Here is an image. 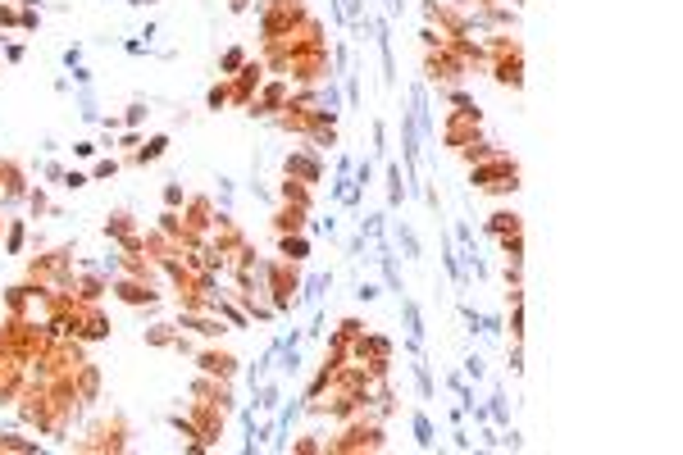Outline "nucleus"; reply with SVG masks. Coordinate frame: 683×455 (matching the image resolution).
Here are the masks:
<instances>
[{
    "label": "nucleus",
    "instance_id": "f257e3e1",
    "mask_svg": "<svg viewBox=\"0 0 683 455\" xmlns=\"http://www.w3.org/2000/svg\"><path fill=\"white\" fill-rule=\"evenodd\" d=\"M469 182H474L478 191H492V196H511V191H519V164H515L502 146H497L487 160L474 164Z\"/></svg>",
    "mask_w": 683,
    "mask_h": 455
},
{
    "label": "nucleus",
    "instance_id": "f03ea898",
    "mask_svg": "<svg viewBox=\"0 0 683 455\" xmlns=\"http://www.w3.org/2000/svg\"><path fill=\"white\" fill-rule=\"evenodd\" d=\"M478 119H483V114H460V110H451V119L442 123V141H447L451 150H460L469 137H478Z\"/></svg>",
    "mask_w": 683,
    "mask_h": 455
},
{
    "label": "nucleus",
    "instance_id": "7ed1b4c3",
    "mask_svg": "<svg viewBox=\"0 0 683 455\" xmlns=\"http://www.w3.org/2000/svg\"><path fill=\"white\" fill-rule=\"evenodd\" d=\"M283 173H287V178H296V182H305V187H314V182L324 178V164L314 160L310 150H292L283 160Z\"/></svg>",
    "mask_w": 683,
    "mask_h": 455
},
{
    "label": "nucleus",
    "instance_id": "20e7f679",
    "mask_svg": "<svg viewBox=\"0 0 683 455\" xmlns=\"http://www.w3.org/2000/svg\"><path fill=\"white\" fill-rule=\"evenodd\" d=\"M401 314H406V351L424 355V314H419L415 296H401Z\"/></svg>",
    "mask_w": 683,
    "mask_h": 455
},
{
    "label": "nucleus",
    "instance_id": "39448f33",
    "mask_svg": "<svg viewBox=\"0 0 683 455\" xmlns=\"http://www.w3.org/2000/svg\"><path fill=\"white\" fill-rule=\"evenodd\" d=\"M383 164H388V214H392V210L406 205L410 191H406V169H401V160H383Z\"/></svg>",
    "mask_w": 683,
    "mask_h": 455
},
{
    "label": "nucleus",
    "instance_id": "423d86ee",
    "mask_svg": "<svg viewBox=\"0 0 683 455\" xmlns=\"http://www.w3.org/2000/svg\"><path fill=\"white\" fill-rule=\"evenodd\" d=\"M114 296L128 301V305H155L160 301V292H151L146 283H132V278H119V283H114Z\"/></svg>",
    "mask_w": 683,
    "mask_h": 455
},
{
    "label": "nucleus",
    "instance_id": "0eeeda50",
    "mask_svg": "<svg viewBox=\"0 0 683 455\" xmlns=\"http://www.w3.org/2000/svg\"><path fill=\"white\" fill-rule=\"evenodd\" d=\"M410 378H415L419 401H433V396H438V383H433V369H428L424 355H410Z\"/></svg>",
    "mask_w": 683,
    "mask_h": 455
},
{
    "label": "nucleus",
    "instance_id": "6e6552de",
    "mask_svg": "<svg viewBox=\"0 0 683 455\" xmlns=\"http://www.w3.org/2000/svg\"><path fill=\"white\" fill-rule=\"evenodd\" d=\"M200 369H205L210 378H233V373H237V360L228 351H205V355H200Z\"/></svg>",
    "mask_w": 683,
    "mask_h": 455
},
{
    "label": "nucleus",
    "instance_id": "1a4fd4ad",
    "mask_svg": "<svg viewBox=\"0 0 683 455\" xmlns=\"http://www.w3.org/2000/svg\"><path fill=\"white\" fill-rule=\"evenodd\" d=\"M410 432H415V447H424V451L438 447V428H433L428 410H415V414H410Z\"/></svg>",
    "mask_w": 683,
    "mask_h": 455
},
{
    "label": "nucleus",
    "instance_id": "9d476101",
    "mask_svg": "<svg viewBox=\"0 0 683 455\" xmlns=\"http://www.w3.org/2000/svg\"><path fill=\"white\" fill-rule=\"evenodd\" d=\"M487 423L492 428H511V401H506L502 387H492V396H487Z\"/></svg>",
    "mask_w": 683,
    "mask_h": 455
},
{
    "label": "nucleus",
    "instance_id": "9b49d317",
    "mask_svg": "<svg viewBox=\"0 0 683 455\" xmlns=\"http://www.w3.org/2000/svg\"><path fill=\"white\" fill-rule=\"evenodd\" d=\"M487 237H511V232H524V224H519V214L515 210H497L492 219H487Z\"/></svg>",
    "mask_w": 683,
    "mask_h": 455
},
{
    "label": "nucleus",
    "instance_id": "f8f14e48",
    "mask_svg": "<svg viewBox=\"0 0 683 455\" xmlns=\"http://www.w3.org/2000/svg\"><path fill=\"white\" fill-rule=\"evenodd\" d=\"M278 255L292 259V264H301V259L310 255V241H305L301 232H283V241H278Z\"/></svg>",
    "mask_w": 683,
    "mask_h": 455
},
{
    "label": "nucleus",
    "instance_id": "ddd939ff",
    "mask_svg": "<svg viewBox=\"0 0 683 455\" xmlns=\"http://www.w3.org/2000/svg\"><path fill=\"white\" fill-rule=\"evenodd\" d=\"M305 214H310V210L287 205V200H283V210L274 214V228H278V232H301V228H305Z\"/></svg>",
    "mask_w": 683,
    "mask_h": 455
},
{
    "label": "nucleus",
    "instance_id": "4468645a",
    "mask_svg": "<svg viewBox=\"0 0 683 455\" xmlns=\"http://www.w3.org/2000/svg\"><path fill=\"white\" fill-rule=\"evenodd\" d=\"M324 287H333V274H310V278H305V287H301V301H296V305H314V309H319V301H324Z\"/></svg>",
    "mask_w": 683,
    "mask_h": 455
},
{
    "label": "nucleus",
    "instance_id": "2eb2a0df",
    "mask_svg": "<svg viewBox=\"0 0 683 455\" xmlns=\"http://www.w3.org/2000/svg\"><path fill=\"white\" fill-rule=\"evenodd\" d=\"M397 241H401V250H406V259H424V246H419V232L406 224V219H397Z\"/></svg>",
    "mask_w": 683,
    "mask_h": 455
},
{
    "label": "nucleus",
    "instance_id": "dca6fc26",
    "mask_svg": "<svg viewBox=\"0 0 683 455\" xmlns=\"http://www.w3.org/2000/svg\"><path fill=\"white\" fill-rule=\"evenodd\" d=\"M278 200H287V205H301V210H310V187H305V182H296V178H287L283 187H278Z\"/></svg>",
    "mask_w": 683,
    "mask_h": 455
},
{
    "label": "nucleus",
    "instance_id": "f3484780",
    "mask_svg": "<svg viewBox=\"0 0 683 455\" xmlns=\"http://www.w3.org/2000/svg\"><path fill=\"white\" fill-rule=\"evenodd\" d=\"M165 150H169V137H151L146 146H141L137 155H132V160H137V164H151V160H160Z\"/></svg>",
    "mask_w": 683,
    "mask_h": 455
},
{
    "label": "nucleus",
    "instance_id": "a211bd4d",
    "mask_svg": "<svg viewBox=\"0 0 683 455\" xmlns=\"http://www.w3.org/2000/svg\"><path fill=\"white\" fill-rule=\"evenodd\" d=\"M460 369H465V378H474V383H483V378H487V364H483V355H478V351H469Z\"/></svg>",
    "mask_w": 683,
    "mask_h": 455
},
{
    "label": "nucleus",
    "instance_id": "6ab92c4d",
    "mask_svg": "<svg viewBox=\"0 0 683 455\" xmlns=\"http://www.w3.org/2000/svg\"><path fill=\"white\" fill-rule=\"evenodd\" d=\"M173 337H178V333H173V323H155V328H146V342H151V346H173Z\"/></svg>",
    "mask_w": 683,
    "mask_h": 455
},
{
    "label": "nucleus",
    "instance_id": "aec40b11",
    "mask_svg": "<svg viewBox=\"0 0 683 455\" xmlns=\"http://www.w3.org/2000/svg\"><path fill=\"white\" fill-rule=\"evenodd\" d=\"M460 319H465V328H469V337H478V323H483V309H474L469 301H460Z\"/></svg>",
    "mask_w": 683,
    "mask_h": 455
},
{
    "label": "nucleus",
    "instance_id": "412c9836",
    "mask_svg": "<svg viewBox=\"0 0 683 455\" xmlns=\"http://www.w3.org/2000/svg\"><path fill=\"white\" fill-rule=\"evenodd\" d=\"M374 155L388 160V123H383V119H374Z\"/></svg>",
    "mask_w": 683,
    "mask_h": 455
},
{
    "label": "nucleus",
    "instance_id": "4be33fe9",
    "mask_svg": "<svg viewBox=\"0 0 683 455\" xmlns=\"http://www.w3.org/2000/svg\"><path fill=\"white\" fill-rule=\"evenodd\" d=\"M478 333H483V337H502V333H506V319H502V314H483Z\"/></svg>",
    "mask_w": 683,
    "mask_h": 455
},
{
    "label": "nucleus",
    "instance_id": "5701e85b",
    "mask_svg": "<svg viewBox=\"0 0 683 455\" xmlns=\"http://www.w3.org/2000/svg\"><path fill=\"white\" fill-rule=\"evenodd\" d=\"M87 182H91V178H87V173H78V169H64V178H60V187H69V191H82V187H87Z\"/></svg>",
    "mask_w": 683,
    "mask_h": 455
},
{
    "label": "nucleus",
    "instance_id": "b1692460",
    "mask_svg": "<svg viewBox=\"0 0 683 455\" xmlns=\"http://www.w3.org/2000/svg\"><path fill=\"white\" fill-rule=\"evenodd\" d=\"M146 114H151L146 105H141V101H132V105H128V114H123V123H128V128H141V119H146Z\"/></svg>",
    "mask_w": 683,
    "mask_h": 455
},
{
    "label": "nucleus",
    "instance_id": "393cba45",
    "mask_svg": "<svg viewBox=\"0 0 683 455\" xmlns=\"http://www.w3.org/2000/svg\"><path fill=\"white\" fill-rule=\"evenodd\" d=\"M182 200H187V191H182V182H169V187H165V205H169V210H178Z\"/></svg>",
    "mask_w": 683,
    "mask_h": 455
},
{
    "label": "nucleus",
    "instance_id": "a878e982",
    "mask_svg": "<svg viewBox=\"0 0 683 455\" xmlns=\"http://www.w3.org/2000/svg\"><path fill=\"white\" fill-rule=\"evenodd\" d=\"M442 383H447V392H456V396L469 387V383H465V369H447V378H442Z\"/></svg>",
    "mask_w": 683,
    "mask_h": 455
},
{
    "label": "nucleus",
    "instance_id": "bb28decb",
    "mask_svg": "<svg viewBox=\"0 0 683 455\" xmlns=\"http://www.w3.org/2000/svg\"><path fill=\"white\" fill-rule=\"evenodd\" d=\"M228 101H233V96H228V86H210V96H205V105H210V110H224Z\"/></svg>",
    "mask_w": 683,
    "mask_h": 455
},
{
    "label": "nucleus",
    "instance_id": "cd10ccee",
    "mask_svg": "<svg viewBox=\"0 0 683 455\" xmlns=\"http://www.w3.org/2000/svg\"><path fill=\"white\" fill-rule=\"evenodd\" d=\"M242 64H246V51H228V55H224V73H228V77L242 69Z\"/></svg>",
    "mask_w": 683,
    "mask_h": 455
},
{
    "label": "nucleus",
    "instance_id": "c85d7f7f",
    "mask_svg": "<svg viewBox=\"0 0 683 455\" xmlns=\"http://www.w3.org/2000/svg\"><path fill=\"white\" fill-rule=\"evenodd\" d=\"M219 205H224V214L233 210V178H219Z\"/></svg>",
    "mask_w": 683,
    "mask_h": 455
},
{
    "label": "nucleus",
    "instance_id": "c756f323",
    "mask_svg": "<svg viewBox=\"0 0 683 455\" xmlns=\"http://www.w3.org/2000/svg\"><path fill=\"white\" fill-rule=\"evenodd\" d=\"M5 246H9V255H18V250H23V224L9 228V241H5Z\"/></svg>",
    "mask_w": 683,
    "mask_h": 455
},
{
    "label": "nucleus",
    "instance_id": "7c9ffc66",
    "mask_svg": "<svg viewBox=\"0 0 683 455\" xmlns=\"http://www.w3.org/2000/svg\"><path fill=\"white\" fill-rule=\"evenodd\" d=\"M451 447H456V451H469V447H474V437H469V432L456 423V432H451Z\"/></svg>",
    "mask_w": 683,
    "mask_h": 455
},
{
    "label": "nucleus",
    "instance_id": "2f4dec72",
    "mask_svg": "<svg viewBox=\"0 0 683 455\" xmlns=\"http://www.w3.org/2000/svg\"><path fill=\"white\" fill-rule=\"evenodd\" d=\"M355 301H378V287H374V283H355Z\"/></svg>",
    "mask_w": 683,
    "mask_h": 455
},
{
    "label": "nucleus",
    "instance_id": "473e14b6",
    "mask_svg": "<svg viewBox=\"0 0 683 455\" xmlns=\"http://www.w3.org/2000/svg\"><path fill=\"white\" fill-rule=\"evenodd\" d=\"M519 369H524V342L511 346V373H519Z\"/></svg>",
    "mask_w": 683,
    "mask_h": 455
},
{
    "label": "nucleus",
    "instance_id": "72a5a7b5",
    "mask_svg": "<svg viewBox=\"0 0 683 455\" xmlns=\"http://www.w3.org/2000/svg\"><path fill=\"white\" fill-rule=\"evenodd\" d=\"M110 173H119V164H114V160H101V164H96V178H110Z\"/></svg>",
    "mask_w": 683,
    "mask_h": 455
},
{
    "label": "nucleus",
    "instance_id": "f704fd0d",
    "mask_svg": "<svg viewBox=\"0 0 683 455\" xmlns=\"http://www.w3.org/2000/svg\"><path fill=\"white\" fill-rule=\"evenodd\" d=\"M78 60H82V46H69V51H64V64H69V69H78Z\"/></svg>",
    "mask_w": 683,
    "mask_h": 455
},
{
    "label": "nucleus",
    "instance_id": "c9c22d12",
    "mask_svg": "<svg viewBox=\"0 0 683 455\" xmlns=\"http://www.w3.org/2000/svg\"><path fill=\"white\" fill-rule=\"evenodd\" d=\"M406 14V0H388V18H401Z\"/></svg>",
    "mask_w": 683,
    "mask_h": 455
},
{
    "label": "nucleus",
    "instance_id": "e433bc0d",
    "mask_svg": "<svg viewBox=\"0 0 683 455\" xmlns=\"http://www.w3.org/2000/svg\"><path fill=\"white\" fill-rule=\"evenodd\" d=\"M0 23H18V14H14L9 5H0Z\"/></svg>",
    "mask_w": 683,
    "mask_h": 455
},
{
    "label": "nucleus",
    "instance_id": "4c0bfd02",
    "mask_svg": "<svg viewBox=\"0 0 683 455\" xmlns=\"http://www.w3.org/2000/svg\"><path fill=\"white\" fill-rule=\"evenodd\" d=\"M128 5H155V0H128Z\"/></svg>",
    "mask_w": 683,
    "mask_h": 455
}]
</instances>
